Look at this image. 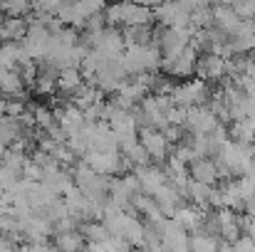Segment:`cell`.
I'll list each match as a JSON object with an SVG mask.
<instances>
[{
    "instance_id": "7a4b0ae2",
    "label": "cell",
    "mask_w": 255,
    "mask_h": 252,
    "mask_svg": "<svg viewBox=\"0 0 255 252\" xmlns=\"http://www.w3.org/2000/svg\"><path fill=\"white\" fill-rule=\"evenodd\" d=\"M57 86L62 91H77L82 86V72L77 67H62V72L57 75Z\"/></svg>"
},
{
    "instance_id": "277c9868",
    "label": "cell",
    "mask_w": 255,
    "mask_h": 252,
    "mask_svg": "<svg viewBox=\"0 0 255 252\" xmlns=\"http://www.w3.org/2000/svg\"><path fill=\"white\" fill-rule=\"evenodd\" d=\"M136 2H141V5H146V7H159V5L166 2V0H136Z\"/></svg>"
},
{
    "instance_id": "6da1fadb",
    "label": "cell",
    "mask_w": 255,
    "mask_h": 252,
    "mask_svg": "<svg viewBox=\"0 0 255 252\" xmlns=\"http://www.w3.org/2000/svg\"><path fill=\"white\" fill-rule=\"evenodd\" d=\"M141 146L154 159H164V154H166V139L161 134H156V131H146L141 136Z\"/></svg>"
},
{
    "instance_id": "3957f363",
    "label": "cell",
    "mask_w": 255,
    "mask_h": 252,
    "mask_svg": "<svg viewBox=\"0 0 255 252\" xmlns=\"http://www.w3.org/2000/svg\"><path fill=\"white\" fill-rule=\"evenodd\" d=\"M57 245H60V248H80V245H82V240H80L77 235H72V233H60Z\"/></svg>"
}]
</instances>
